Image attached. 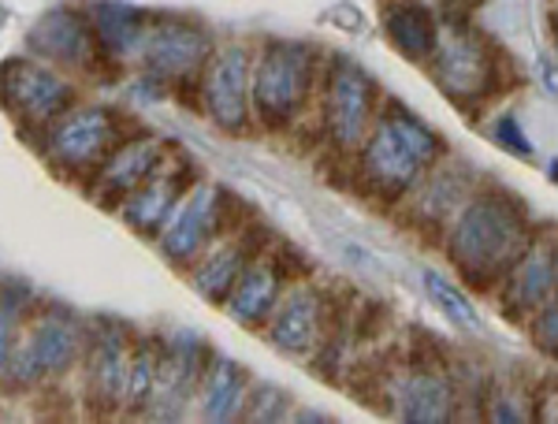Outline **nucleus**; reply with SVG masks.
<instances>
[{
  "instance_id": "6e6552de",
  "label": "nucleus",
  "mask_w": 558,
  "mask_h": 424,
  "mask_svg": "<svg viewBox=\"0 0 558 424\" xmlns=\"http://www.w3.org/2000/svg\"><path fill=\"white\" fill-rule=\"evenodd\" d=\"M268 339L291 358H313L324 336L350 324V313L336 305V298L320 287L299 283L291 294H279V302L268 313Z\"/></svg>"
},
{
  "instance_id": "c85d7f7f",
  "label": "nucleus",
  "mask_w": 558,
  "mask_h": 424,
  "mask_svg": "<svg viewBox=\"0 0 558 424\" xmlns=\"http://www.w3.org/2000/svg\"><path fill=\"white\" fill-rule=\"evenodd\" d=\"M492 134L499 138V146L507 149V153H518V157H533V142L521 134V128H518V116H499L495 120V128H492Z\"/></svg>"
},
{
  "instance_id": "f3484780",
  "label": "nucleus",
  "mask_w": 558,
  "mask_h": 424,
  "mask_svg": "<svg viewBox=\"0 0 558 424\" xmlns=\"http://www.w3.org/2000/svg\"><path fill=\"white\" fill-rule=\"evenodd\" d=\"M165 157H168V149L153 138L120 142V146L108 153L105 165L94 171V197L105 205V209H120L153 171H157V165Z\"/></svg>"
},
{
  "instance_id": "1a4fd4ad",
  "label": "nucleus",
  "mask_w": 558,
  "mask_h": 424,
  "mask_svg": "<svg viewBox=\"0 0 558 424\" xmlns=\"http://www.w3.org/2000/svg\"><path fill=\"white\" fill-rule=\"evenodd\" d=\"M83 328L71 317H41L31 324L23 339H15L12 354H8L0 376L20 387L45 384L52 376L68 373L83 354Z\"/></svg>"
},
{
  "instance_id": "2eb2a0df",
  "label": "nucleus",
  "mask_w": 558,
  "mask_h": 424,
  "mask_svg": "<svg viewBox=\"0 0 558 424\" xmlns=\"http://www.w3.org/2000/svg\"><path fill=\"white\" fill-rule=\"evenodd\" d=\"M205 365H209V347L194 331H179L172 342H160L157 384L149 399L153 410H160V417H175V410H183L191 391L202 384Z\"/></svg>"
},
{
  "instance_id": "5701e85b",
  "label": "nucleus",
  "mask_w": 558,
  "mask_h": 424,
  "mask_svg": "<svg viewBox=\"0 0 558 424\" xmlns=\"http://www.w3.org/2000/svg\"><path fill=\"white\" fill-rule=\"evenodd\" d=\"M387 41L413 64H428L432 52L439 49V23L421 0H395L384 12Z\"/></svg>"
},
{
  "instance_id": "f257e3e1",
  "label": "nucleus",
  "mask_w": 558,
  "mask_h": 424,
  "mask_svg": "<svg viewBox=\"0 0 558 424\" xmlns=\"http://www.w3.org/2000/svg\"><path fill=\"white\" fill-rule=\"evenodd\" d=\"M447 234H451L447 254L476 291H495L499 279L510 272V265L533 242L521 205L502 191L465 197L462 209L451 216Z\"/></svg>"
},
{
  "instance_id": "39448f33",
  "label": "nucleus",
  "mask_w": 558,
  "mask_h": 424,
  "mask_svg": "<svg viewBox=\"0 0 558 424\" xmlns=\"http://www.w3.org/2000/svg\"><path fill=\"white\" fill-rule=\"evenodd\" d=\"M246 228V205L235 194L216 191V186H194L191 194L179 197L172 216L160 228V254L172 265L186 268L220 239H231Z\"/></svg>"
},
{
  "instance_id": "412c9836",
  "label": "nucleus",
  "mask_w": 558,
  "mask_h": 424,
  "mask_svg": "<svg viewBox=\"0 0 558 424\" xmlns=\"http://www.w3.org/2000/svg\"><path fill=\"white\" fill-rule=\"evenodd\" d=\"M473 191V175L465 165H447V168H428L425 183H421L417 197H413L410 220L417 223V231H444L451 223V216L462 209L465 197Z\"/></svg>"
},
{
  "instance_id": "c756f323",
  "label": "nucleus",
  "mask_w": 558,
  "mask_h": 424,
  "mask_svg": "<svg viewBox=\"0 0 558 424\" xmlns=\"http://www.w3.org/2000/svg\"><path fill=\"white\" fill-rule=\"evenodd\" d=\"M533 342L544 354H555V298H547L533 313Z\"/></svg>"
},
{
  "instance_id": "a878e982",
  "label": "nucleus",
  "mask_w": 558,
  "mask_h": 424,
  "mask_svg": "<svg viewBox=\"0 0 558 424\" xmlns=\"http://www.w3.org/2000/svg\"><path fill=\"white\" fill-rule=\"evenodd\" d=\"M421 283H425L428 302L436 305V310L444 313V317L451 320L454 328H462V331H481V317H476L473 302L465 298L462 287H454L451 279L439 276L436 268H425V272H421Z\"/></svg>"
},
{
  "instance_id": "0eeeda50",
  "label": "nucleus",
  "mask_w": 558,
  "mask_h": 424,
  "mask_svg": "<svg viewBox=\"0 0 558 424\" xmlns=\"http://www.w3.org/2000/svg\"><path fill=\"white\" fill-rule=\"evenodd\" d=\"M0 105L15 116L20 128L49 131L60 116L71 112L75 105V89L64 75H57L41 60H8L0 68Z\"/></svg>"
},
{
  "instance_id": "6ab92c4d",
  "label": "nucleus",
  "mask_w": 558,
  "mask_h": 424,
  "mask_svg": "<svg viewBox=\"0 0 558 424\" xmlns=\"http://www.w3.org/2000/svg\"><path fill=\"white\" fill-rule=\"evenodd\" d=\"M260 250H268V234L265 231H250L242 228L239 234H231L228 242H216V250L209 246L205 250V257L202 265H194V272H191V283H194V291L205 298V302H220L223 305V298L231 294V287H235V279L242 268L250 265L254 257H260Z\"/></svg>"
},
{
  "instance_id": "7ed1b4c3",
  "label": "nucleus",
  "mask_w": 558,
  "mask_h": 424,
  "mask_svg": "<svg viewBox=\"0 0 558 424\" xmlns=\"http://www.w3.org/2000/svg\"><path fill=\"white\" fill-rule=\"evenodd\" d=\"M320 83L324 64L313 45L272 41L250 64V112L268 131H283L302 120Z\"/></svg>"
},
{
  "instance_id": "f8f14e48",
  "label": "nucleus",
  "mask_w": 558,
  "mask_h": 424,
  "mask_svg": "<svg viewBox=\"0 0 558 424\" xmlns=\"http://www.w3.org/2000/svg\"><path fill=\"white\" fill-rule=\"evenodd\" d=\"M213 52V38L191 20L179 15H153L146 38L138 45V60L146 64L153 78L165 83H183L205 68Z\"/></svg>"
},
{
  "instance_id": "b1692460",
  "label": "nucleus",
  "mask_w": 558,
  "mask_h": 424,
  "mask_svg": "<svg viewBox=\"0 0 558 424\" xmlns=\"http://www.w3.org/2000/svg\"><path fill=\"white\" fill-rule=\"evenodd\" d=\"M89 26L97 34V45L105 49L108 60H123V57H138V45L146 38L153 15L142 12L134 4H97L89 8Z\"/></svg>"
},
{
  "instance_id": "393cba45",
  "label": "nucleus",
  "mask_w": 558,
  "mask_h": 424,
  "mask_svg": "<svg viewBox=\"0 0 558 424\" xmlns=\"http://www.w3.org/2000/svg\"><path fill=\"white\" fill-rule=\"evenodd\" d=\"M202 413L205 421H231L235 413H242V399L250 391V376L239 361L209 354V365L202 373Z\"/></svg>"
},
{
  "instance_id": "cd10ccee",
  "label": "nucleus",
  "mask_w": 558,
  "mask_h": 424,
  "mask_svg": "<svg viewBox=\"0 0 558 424\" xmlns=\"http://www.w3.org/2000/svg\"><path fill=\"white\" fill-rule=\"evenodd\" d=\"M242 413L250 421H279L287 413V395L272 384H257L254 391H246L242 399Z\"/></svg>"
},
{
  "instance_id": "423d86ee",
  "label": "nucleus",
  "mask_w": 558,
  "mask_h": 424,
  "mask_svg": "<svg viewBox=\"0 0 558 424\" xmlns=\"http://www.w3.org/2000/svg\"><path fill=\"white\" fill-rule=\"evenodd\" d=\"M324 128L331 134V146L339 153H357L368 128L376 120L380 89L376 78L350 57H331L324 64Z\"/></svg>"
},
{
  "instance_id": "4468645a",
  "label": "nucleus",
  "mask_w": 558,
  "mask_h": 424,
  "mask_svg": "<svg viewBox=\"0 0 558 424\" xmlns=\"http://www.w3.org/2000/svg\"><path fill=\"white\" fill-rule=\"evenodd\" d=\"M384 405L391 410V417H399V421L439 424V421L454 417L458 395H454V384L447 380L439 368L407 365V373L391 376V384H387Z\"/></svg>"
},
{
  "instance_id": "a211bd4d",
  "label": "nucleus",
  "mask_w": 558,
  "mask_h": 424,
  "mask_svg": "<svg viewBox=\"0 0 558 424\" xmlns=\"http://www.w3.org/2000/svg\"><path fill=\"white\" fill-rule=\"evenodd\" d=\"M31 41L38 45V52L45 60H57V64H68V68L89 71L105 57L89 20H83L78 12H68V8H52V12L34 26Z\"/></svg>"
},
{
  "instance_id": "f03ea898",
  "label": "nucleus",
  "mask_w": 558,
  "mask_h": 424,
  "mask_svg": "<svg viewBox=\"0 0 558 424\" xmlns=\"http://www.w3.org/2000/svg\"><path fill=\"white\" fill-rule=\"evenodd\" d=\"M357 153L362 191L380 205H395L444 157V142L402 105H384L376 108V120Z\"/></svg>"
},
{
  "instance_id": "ddd939ff",
  "label": "nucleus",
  "mask_w": 558,
  "mask_h": 424,
  "mask_svg": "<svg viewBox=\"0 0 558 424\" xmlns=\"http://www.w3.org/2000/svg\"><path fill=\"white\" fill-rule=\"evenodd\" d=\"M83 365H86V399L97 417H108L116 405H123L128 387V361H131V331L120 324H97L89 342L83 339Z\"/></svg>"
},
{
  "instance_id": "dca6fc26",
  "label": "nucleus",
  "mask_w": 558,
  "mask_h": 424,
  "mask_svg": "<svg viewBox=\"0 0 558 424\" xmlns=\"http://www.w3.org/2000/svg\"><path fill=\"white\" fill-rule=\"evenodd\" d=\"M499 291H502V313L507 317L514 320L533 317L555 291V242L551 239L529 242L525 254L499 279Z\"/></svg>"
},
{
  "instance_id": "bb28decb",
  "label": "nucleus",
  "mask_w": 558,
  "mask_h": 424,
  "mask_svg": "<svg viewBox=\"0 0 558 424\" xmlns=\"http://www.w3.org/2000/svg\"><path fill=\"white\" fill-rule=\"evenodd\" d=\"M26 310H31V291L23 283H0V368L20 339Z\"/></svg>"
},
{
  "instance_id": "7c9ffc66",
  "label": "nucleus",
  "mask_w": 558,
  "mask_h": 424,
  "mask_svg": "<svg viewBox=\"0 0 558 424\" xmlns=\"http://www.w3.org/2000/svg\"><path fill=\"white\" fill-rule=\"evenodd\" d=\"M484 0H439V15H444V23L451 26V31H470L476 8H481Z\"/></svg>"
},
{
  "instance_id": "20e7f679",
  "label": "nucleus",
  "mask_w": 558,
  "mask_h": 424,
  "mask_svg": "<svg viewBox=\"0 0 558 424\" xmlns=\"http://www.w3.org/2000/svg\"><path fill=\"white\" fill-rule=\"evenodd\" d=\"M428 71H432V78H436V86L444 89L454 105L470 108V112L488 105L495 94H507L518 78L507 52L470 31H462L451 45L432 52Z\"/></svg>"
},
{
  "instance_id": "aec40b11",
  "label": "nucleus",
  "mask_w": 558,
  "mask_h": 424,
  "mask_svg": "<svg viewBox=\"0 0 558 424\" xmlns=\"http://www.w3.org/2000/svg\"><path fill=\"white\" fill-rule=\"evenodd\" d=\"M165 160H160L157 171L123 202V220L142 234H157L165 228V220L172 216L179 197L186 194V183H191V179H186L191 171H186L183 160H172V165H165Z\"/></svg>"
},
{
  "instance_id": "4be33fe9",
  "label": "nucleus",
  "mask_w": 558,
  "mask_h": 424,
  "mask_svg": "<svg viewBox=\"0 0 558 424\" xmlns=\"http://www.w3.org/2000/svg\"><path fill=\"white\" fill-rule=\"evenodd\" d=\"M279 291H283V272L276 268L272 257H254L246 268L239 272L231 294L223 298V310L235 317L242 328H260L272 313V305L279 302Z\"/></svg>"
},
{
  "instance_id": "9b49d317",
  "label": "nucleus",
  "mask_w": 558,
  "mask_h": 424,
  "mask_svg": "<svg viewBox=\"0 0 558 424\" xmlns=\"http://www.w3.org/2000/svg\"><path fill=\"white\" fill-rule=\"evenodd\" d=\"M250 64L254 57L246 45H228L213 49L202 68V105L216 128L228 134L250 131Z\"/></svg>"
},
{
  "instance_id": "9d476101",
  "label": "nucleus",
  "mask_w": 558,
  "mask_h": 424,
  "mask_svg": "<svg viewBox=\"0 0 558 424\" xmlns=\"http://www.w3.org/2000/svg\"><path fill=\"white\" fill-rule=\"evenodd\" d=\"M120 120L108 108H83V112L60 116L49 128V160L64 175H94L108 160V153L120 146Z\"/></svg>"
}]
</instances>
